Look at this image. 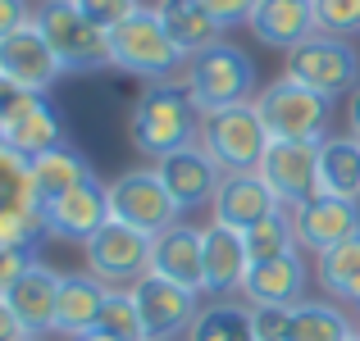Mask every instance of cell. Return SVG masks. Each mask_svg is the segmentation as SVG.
Returning <instances> with one entry per match:
<instances>
[{
	"label": "cell",
	"instance_id": "1",
	"mask_svg": "<svg viewBox=\"0 0 360 341\" xmlns=\"http://www.w3.org/2000/svg\"><path fill=\"white\" fill-rule=\"evenodd\" d=\"M201 137V109L183 91V82H150L128 109V141L137 155L165 159Z\"/></svg>",
	"mask_w": 360,
	"mask_h": 341
},
{
	"label": "cell",
	"instance_id": "2",
	"mask_svg": "<svg viewBox=\"0 0 360 341\" xmlns=\"http://www.w3.org/2000/svg\"><path fill=\"white\" fill-rule=\"evenodd\" d=\"M32 23L46 36V46L55 51L64 73H78L82 78V73L115 69V60H110V32L91 23L73 0H41Z\"/></svg>",
	"mask_w": 360,
	"mask_h": 341
},
{
	"label": "cell",
	"instance_id": "3",
	"mask_svg": "<svg viewBox=\"0 0 360 341\" xmlns=\"http://www.w3.org/2000/svg\"><path fill=\"white\" fill-rule=\"evenodd\" d=\"M178 82H183V91L192 96V105L201 114L255 100V64H251V55L233 41H219V46H210V51L192 55Z\"/></svg>",
	"mask_w": 360,
	"mask_h": 341
},
{
	"label": "cell",
	"instance_id": "4",
	"mask_svg": "<svg viewBox=\"0 0 360 341\" xmlns=\"http://www.w3.org/2000/svg\"><path fill=\"white\" fill-rule=\"evenodd\" d=\"M110 60H115V69L137 73L146 82H174L187 69V55L174 46V36L165 32L150 5H141L128 23L110 32Z\"/></svg>",
	"mask_w": 360,
	"mask_h": 341
},
{
	"label": "cell",
	"instance_id": "5",
	"mask_svg": "<svg viewBox=\"0 0 360 341\" xmlns=\"http://www.w3.org/2000/svg\"><path fill=\"white\" fill-rule=\"evenodd\" d=\"M255 109H260V119H264L274 141H324L328 123H333V100L301 87L288 73L274 78L269 87H260Z\"/></svg>",
	"mask_w": 360,
	"mask_h": 341
},
{
	"label": "cell",
	"instance_id": "6",
	"mask_svg": "<svg viewBox=\"0 0 360 341\" xmlns=\"http://www.w3.org/2000/svg\"><path fill=\"white\" fill-rule=\"evenodd\" d=\"M196 141L214 155V164H219L224 173H255L274 137H269V128H264L255 100H246V105L201 114V137Z\"/></svg>",
	"mask_w": 360,
	"mask_h": 341
},
{
	"label": "cell",
	"instance_id": "7",
	"mask_svg": "<svg viewBox=\"0 0 360 341\" xmlns=\"http://www.w3.org/2000/svg\"><path fill=\"white\" fill-rule=\"evenodd\" d=\"M283 73L297 78L301 87L319 91V96L338 100V96H352L360 87V51L347 36H328L315 32L310 41L292 46L288 60H283Z\"/></svg>",
	"mask_w": 360,
	"mask_h": 341
},
{
	"label": "cell",
	"instance_id": "8",
	"mask_svg": "<svg viewBox=\"0 0 360 341\" xmlns=\"http://www.w3.org/2000/svg\"><path fill=\"white\" fill-rule=\"evenodd\" d=\"M150 246H155V236L110 219L101 232H91L82 241V264L105 287H137L150 273Z\"/></svg>",
	"mask_w": 360,
	"mask_h": 341
},
{
	"label": "cell",
	"instance_id": "9",
	"mask_svg": "<svg viewBox=\"0 0 360 341\" xmlns=\"http://www.w3.org/2000/svg\"><path fill=\"white\" fill-rule=\"evenodd\" d=\"M110 219L137 227L146 236H160L165 227L183 219V210L174 205V196L160 182L155 168H128V173H119L110 182Z\"/></svg>",
	"mask_w": 360,
	"mask_h": 341
},
{
	"label": "cell",
	"instance_id": "10",
	"mask_svg": "<svg viewBox=\"0 0 360 341\" xmlns=\"http://www.w3.org/2000/svg\"><path fill=\"white\" fill-rule=\"evenodd\" d=\"M132 300L141 309V323H146L150 341H178L192 333L196 314H201V291L178 287V282L160 278V273H146L137 287H128Z\"/></svg>",
	"mask_w": 360,
	"mask_h": 341
},
{
	"label": "cell",
	"instance_id": "11",
	"mask_svg": "<svg viewBox=\"0 0 360 341\" xmlns=\"http://www.w3.org/2000/svg\"><path fill=\"white\" fill-rule=\"evenodd\" d=\"M255 173L269 182L283 210H297L310 196H319V141H269Z\"/></svg>",
	"mask_w": 360,
	"mask_h": 341
},
{
	"label": "cell",
	"instance_id": "12",
	"mask_svg": "<svg viewBox=\"0 0 360 341\" xmlns=\"http://www.w3.org/2000/svg\"><path fill=\"white\" fill-rule=\"evenodd\" d=\"M155 173H160V182L169 187L174 205L183 210V219L192 210H201V205H210L214 196H219L224 178H229L219 164H214V155L201 146V141L174 150V155H165V159H155Z\"/></svg>",
	"mask_w": 360,
	"mask_h": 341
},
{
	"label": "cell",
	"instance_id": "13",
	"mask_svg": "<svg viewBox=\"0 0 360 341\" xmlns=\"http://www.w3.org/2000/svg\"><path fill=\"white\" fill-rule=\"evenodd\" d=\"M0 78H5L9 87L27 91V96H46V91L64 78L60 60H55V51L46 46V36L37 32V23L18 27L14 36L0 41Z\"/></svg>",
	"mask_w": 360,
	"mask_h": 341
},
{
	"label": "cell",
	"instance_id": "14",
	"mask_svg": "<svg viewBox=\"0 0 360 341\" xmlns=\"http://www.w3.org/2000/svg\"><path fill=\"white\" fill-rule=\"evenodd\" d=\"M41 219H46V236H60V241H87L91 232L110 223V187L101 178L64 192L60 201L41 205Z\"/></svg>",
	"mask_w": 360,
	"mask_h": 341
},
{
	"label": "cell",
	"instance_id": "15",
	"mask_svg": "<svg viewBox=\"0 0 360 341\" xmlns=\"http://www.w3.org/2000/svg\"><path fill=\"white\" fill-rule=\"evenodd\" d=\"M150 273L205 296V227H192L187 219L165 227L150 246Z\"/></svg>",
	"mask_w": 360,
	"mask_h": 341
},
{
	"label": "cell",
	"instance_id": "16",
	"mask_svg": "<svg viewBox=\"0 0 360 341\" xmlns=\"http://www.w3.org/2000/svg\"><path fill=\"white\" fill-rule=\"evenodd\" d=\"M292 223H297V241L301 250L324 255L333 250L338 241L360 232V201H338V196H310L306 205L292 210Z\"/></svg>",
	"mask_w": 360,
	"mask_h": 341
},
{
	"label": "cell",
	"instance_id": "17",
	"mask_svg": "<svg viewBox=\"0 0 360 341\" xmlns=\"http://www.w3.org/2000/svg\"><path fill=\"white\" fill-rule=\"evenodd\" d=\"M278 210H283V201L269 192V182L260 173H229L219 196L210 201V219L224 227H238V232H251L255 223H264Z\"/></svg>",
	"mask_w": 360,
	"mask_h": 341
},
{
	"label": "cell",
	"instance_id": "18",
	"mask_svg": "<svg viewBox=\"0 0 360 341\" xmlns=\"http://www.w3.org/2000/svg\"><path fill=\"white\" fill-rule=\"evenodd\" d=\"M5 146L23 159H37L46 150L64 146V119L46 96H23L5 114Z\"/></svg>",
	"mask_w": 360,
	"mask_h": 341
},
{
	"label": "cell",
	"instance_id": "19",
	"mask_svg": "<svg viewBox=\"0 0 360 341\" xmlns=\"http://www.w3.org/2000/svg\"><path fill=\"white\" fill-rule=\"evenodd\" d=\"M246 27L255 32L260 46H274V51L288 55L292 46L310 41L319 32L315 23V0H255Z\"/></svg>",
	"mask_w": 360,
	"mask_h": 341
},
{
	"label": "cell",
	"instance_id": "20",
	"mask_svg": "<svg viewBox=\"0 0 360 341\" xmlns=\"http://www.w3.org/2000/svg\"><path fill=\"white\" fill-rule=\"evenodd\" d=\"M251 273L246 232L224 223H205V296H242V282Z\"/></svg>",
	"mask_w": 360,
	"mask_h": 341
},
{
	"label": "cell",
	"instance_id": "21",
	"mask_svg": "<svg viewBox=\"0 0 360 341\" xmlns=\"http://www.w3.org/2000/svg\"><path fill=\"white\" fill-rule=\"evenodd\" d=\"M60 282H64V273H55L51 264L37 260L32 269H27L23 278H18L14 287L5 291V300L14 305V314L27 323V333H32V337H51V333H55V309H60Z\"/></svg>",
	"mask_w": 360,
	"mask_h": 341
},
{
	"label": "cell",
	"instance_id": "22",
	"mask_svg": "<svg viewBox=\"0 0 360 341\" xmlns=\"http://www.w3.org/2000/svg\"><path fill=\"white\" fill-rule=\"evenodd\" d=\"M306 260L301 255H283V260H264L251 264L242 282V300L246 305H301L306 300Z\"/></svg>",
	"mask_w": 360,
	"mask_h": 341
},
{
	"label": "cell",
	"instance_id": "23",
	"mask_svg": "<svg viewBox=\"0 0 360 341\" xmlns=\"http://www.w3.org/2000/svg\"><path fill=\"white\" fill-rule=\"evenodd\" d=\"M105 296L110 287L96 282L91 273H64L60 282V309H55V333L60 337H87L101 328V314H105Z\"/></svg>",
	"mask_w": 360,
	"mask_h": 341
},
{
	"label": "cell",
	"instance_id": "24",
	"mask_svg": "<svg viewBox=\"0 0 360 341\" xmlns=\"http://www.w3.org/2000/svg\"><path fill=\"white\" fill-rule=\"evenodd\" d=\"M150 9H155V18L165 23V32L174 36V46L187 55V60L224 41V23L201 5V0H155Z\"/></svg>",
	"mask_w": 360,
	"mask_h": 341
},
{
	"label": "cell",
	"instance_id": "25",
	"mask_svg": "<svg viewBox=\"0 0 360 341\" xmlns=\"http://www.w3.org/2000/svg\"><path fill=\"white\" fill-rule=\"evenodd\" d=\"M91 178H96L91 159L82 155V150H73L69 141L32 159V192H37V205H51V201H60L64 192H73V187L91 182Z\"/></svg>",
	"mask_w": 360,
	"mask_h": 341
},
{
	"label": "cell",
	"instance_id": "26",
	"mask_svg": "<svg viewBox=\"0 0 360 341\" xmlns=\"http://www.w3.org/2000/svg\"><path fill=\"white\" fill-rule=\"evenodd\" d=\"M319 196L338 201H360V141L352 132L319 141Z\"/></svg>",
	"mask_w": 360,
	"mask_h": 341
},
{
	"label": "cell",
	"instance_id": "27",
	"mask_svg": "<svg viewBox=\"0 0 360 341\" xmlns=\"http://www.w3.org/2000/svg\"><path fill=\"white\" fill-rule=\"evenodd\" d=\"M360 328L352 323L342 300H301L288 309V337L283 341H352Z\"/></svg>",
	"mask_w": 360,
	"mask_h": 341
},
{
	"label": "cell",
	"instance_id": "28",
	"mask_svg": "<svg viewBox=\"0 0 360 341\" xmlns=\"http://www.w3.org/2000/svg\"><path fill=\"white\" fill-rule=\"evenodd\" d=\"M187 341H255L251 305L242 296H210L196 314Z\"/></svg>",
	"mask_w": 360,
	"mask_h": 341
},
{
	"label": "cell",
	"instance_id": "29",
	"mask_svg": "<svg viewBox=\"0 0 360 341\" xmlns=\"http://www.w3.org/2000/svg\"><path fill=\"white\" fill-rule=\"evenodd\" d=\"M315 278L328 291V300H342V305L352 300V291L360 287V232L338 241L333 250L315 255Z\"/></svg>",
	"mask_w": 360,
	"mask_h": 341
},
{
	"label": "cell",
	"instance_id": "30",
	"mask_svg": "<svg viewBox=\"0 0 360 341\" xmlns=\"http://www.w3.org/2000/svg\"><path fill=\"white\" fill-rule=\"evenodd\" d=\"M297 223H292V210H278L269 214L264 223H255L246 232V250H251V264H264V260H283V255H297Z\"/></svg>",
	"mask_w": 360,
	"mask_h": 341
},
{
	"label": "cell",
	"instance_id": "31",
	"mask_svg": "<svg viewBox=\"0 0 360 341\" xmlns=\"http://www.w3.org/2000/svg\"><path fill=\"white\" fill-rule=\"evenodd\" d=\"M96 333H105V337H115V341H150L146 337V323H141V309H137V300H132L128 287H110L105 314H101Z\"/></svg>",
	"mask_w": 360,
	"mask_h": 341
},
{
	"label": "cell",
	"instance_id": "32",
	"mask_svg": "<svg viewBox=\"0 0 360 341\" xmlns=\"http://www.w3.org/2000/svg\"><path fill=\"white\" fill-rule=\"evenodd\" d=\"M46 236L41 205H5L0 210V250H37Z\"/></svg>",
	"mask_w": 360,
	"mask_h": 341
},
{
	"label": "cell",
	"instance_id": "33",
	"mask_svg": "<svg viewBox=\"0 0 360 341\" xmlns=\"http://www.w3.org/2000/svg\"><path fill=\"white\" fill-rule=\"evenodd\" d=\"M5 205H37V192H32V159L0 146V210Z\"/></svg>",
	"mask_w": 360,
	"mask_h": 341
},
{
	"label": "cell",
	"instance_id": "34",
	"mask_svg": "<svg viewBox=\"0 0 360 341\" xmlns=\"http://www.w3.org/2000/svg\"><path fill=\"white\" fill-rule=\"evenodd\" d=\"M315 23L328 36H360V0H315Z\"/></svg>",
	"mask_w": 360,
	"mask_h": 341
},
{
	"label": "cell",
	"instance_id": "35",
	"mask_svg": "<svg viewBox=\"0 0 360 341\" xmlns=\"http://www.w3.org/2000/svg\"><path fill=\"white\" fill-rule=\"evenodd\" d=\"M73 5H78L82 14H87L91 23H96V27L115 32L119 23H128V18L141 9V0H73Z\"/></svg>",
	"mask_w": 360,
	"mask_h": 341
},
{
	"label": "cell",
	"instance_id": "36",
	"mask_svg": "<svg viewBox=\"0 0 360 341\" xmlns=\"http://www.w3.org/2000/svg\"><path fill=\"white\" fill-rule=\"evenodd\" d=\"M288 309L292 305H251L255 341H283L288 337Z\"/></svg>",
	"mask_w": 360,
	"mask_h": 341
},
{
	"label": "cell",
	"instance_id": "37",
	"mask_svg": "<svg viewBox=\"0 0 360 341\" xmlns=\"http://www.w3.org/2000/svg\"><path fill=\"white\" fill-rule=\"evenodd\" d=\"M32 264H37L32 250H0V296H5V291L14 287L18 278H23Z\"/></svg>",
	"mask_w": 360,
	"mask_h": 341
},
{
	"label": "cell",
	"instance_id": "38",
	"mask_svg": "<svg viewBox=\"0 0 360 341\" xmlns=\"http://www.w3.org/2000/svg\"><path fill=\"white\" fill-rule=\"evenodd\" d=\"M32 14H37V9L27 5V0H0V41L14 36L18 27H27V23H32Z\"/></svg>",
	"mask_w": 360,
	"mask_h": 341
},
{
	"label": "cell",
	"instance_id": "39",
	"mask_svg": "<svg viewBox=\"0 0 360 341\" xmlns=\"http://www.w3.org/2000/svg\"><path fill=\"white\" fill-rule=\"evenodd\" d=\"M201 5L210 9V14L219 18L224 27H238V23H246V18H251L255 0H201Z\"/></svg>",
	"mask_w": 360,
	"mask_h": 341
},
{
	"label": "cell",
	"instance_id": "40",
	"mask_svg": "<svg viewBox=\"0 0 360 341\" xmlns=\"http://www.w3.org/2000/svg\"><path fill=\"white\" fill-rule=\"evenodd\" d=\"M32 333H27V323L14 314V305H9L5 296H0V341H27Z\"/></svg>",
	"mask_w": 360,
	"mask_h": 341
},
{
	"label": "cell",
	"instance_id": "41",
	"mask_svg": "<svg viewBox=\"0 0 360 341\" xmlns=\"http://www.w3.org/2000/svg\"><path fill=\"white\" fill-rule=\"evenodd\" d=\"M347 132H352V137L360 141V87L352 91V96H347Z\"/></svg>",
	"mask_w": 360,
	"mask_h": 341
},
{
	"label": "cell",
	"instance_id": "42",
	"mask_svg": "<svg viewBox=\"0 0 360 341\" xmlns=\"http://www.w3.org/2000/svg\"><path fill=\"white\" fill-rule=\"evenodd\" d=\"M73 341H115V337H105V333H87V337H73Z\"/></svg>",
	"mask_w": 360,
	"mask_h": 341
},
{
	"label": "cell",
	"instance_id": "43",
	"mask_svg": "<svg viewBox=\"0 0 360 341\" xmlns=\"http://www.w3.org/2000/svg\"><path fill=\"white\" fill-rule=\"evenodd\" d=\"M347 305H352V309H356V314H360V287L352 291V300H347Z\"/></svg>",
	"mask_w": 360,
	"mask_h": 341
},
{
	"label": "cell",
	"instance_id": "44",
	"mask_svg": "<svg viewBox=\"0 0 360 341\" xmlns=\"http://www.w3.org/2000/svg\"><path fill=\"white\" fill-rule=\"evenodd\" d=\"M0 146H5V119H0Z\"/></svg>",
	"mask_w": 360,
	"mask_h": 341
},
{
	"label": "cell",
	"instance_id": "45",
	"mask_svg": "<svg viewBox=\"0 0 360 341\" xmlns=\"http://www.w3.org/2000/svg\"><path fill=\"white\" fill-rule=\"evenodd\" d=\"M27 341H46V337H27Z\"/></svg>",
	"mask_w": 360,
	"mask_h": 341
},
{
	"label": "cell",
	"instance_id": "46",
	"mask_svg": "<svg viewBox=\"0 0 360 341\" xmlns=\"http://www.w3.org/2000/svg\"><path fill=\"white\" fill-rule=\"evenodd\" d=\"M352 341H360V333H356V337H352Z\"/></svg>",
	"mask_w": 360,
	"mask_h": 341
},
{
	"label": "cell",
	"instance_id": "47",
	"mask_svg": "<svg viewBox=\"0 0 360 341\" xmlns=\"http://www.w3.org/2000/svg\"><path fill=\"white\" fill-rule=\"evenodd\" d=\"M356 328H360V323H356Z\"/></svg>",
	"mask_w": 360,
	"mask_h": 341
}]
</instances>
